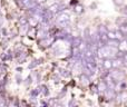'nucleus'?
<instances>
[{
	"instance_id": "1",
	"label": "nucleus",
	"mask_w": 127,
	"mask_h": 107,
	"mask_svg": "<svg viewBox=\"0 0 127 107\" xmlns=\"http://www.w3.org/2000/svg\"><path fill=\"white\" fill-rule=\"evenodd\" d=\"M118 54V48L116 47L109 46V45H103V46H99L97 49V57L98 58H113V57L117 56Z\"/></svg>"
},
{
	"instance_id": "2",
	"label": "nucleus",
	"mask_w": 127,
	"mask_h": 107,
	"mask_svg": "<svg viewBox=\"0 0 127 107\" xmlns=\"http://www.w3.org/2000/svg\"><path fill=\"white\" fill-rule=\"evenodd\" d=\"M125 77H126V75L124 72V70L119 69V68H115V69H112L109 71V79L113 83L116 84V85L122 83V81H124Z\"/></svg>"
},
{
	"instance_id": "3",
	"label": "nucleus",
	"mask_w": 127,
	"mask_h": 107,
	"mask_svg": "<svg viewBox=\"0 0 127 107\" xmlns=\"http://www.w3.org/2000/svg\"><path fill=\"white\" fill-rule=\"evenodd\" d=\"M56 24L62 28H66L70 25V16L65 11H60L56 16Z\"/></svg>"
},
{
	"instance_id": "4",
	"label": "nucleus",
	"mask_w": 127,
	"mask_h": 107,
	"mask_svg": "<svg viewBox=\"0 0 127 107\" xmlns=\"http://www.w3.org/2000/svg\"><path fill=\"white\" fill-rule=\"evenodd\" d=\"M101 66L105 70H110L114 67V61H113L112 58H104L103 61H101Z\"/></svg>"
},
{
	"instance_id": "5",
	"label": "nucleus",
	"mask_w": 127,
	"mask_h": 107,
	"mask_svg": "<svg viewBox=\"0 0 127 107\" xmlns=\"http://www.w3.org/2000/svg\"><path fill=\"white\" fill-rule=\"evenodd\" d=\"M83 42H84V38L80 37V36H76V37H74V39H72L70 45H71L74 48H79V47L83 45Z\"/></svg>"
},
{
	"instance_id": "6",
	"label": "nucleus",
	"mask_w": 127,
	"mask_h": 107,
	"mask_svg": "<svg viewBox=\"0 0 127 107\" xmlns=\"http://www.w3.org/2000/svg\"><path fill=\"white\" fill-rule=\"evenodd\" d=\"M48 9L51 11V12L58 13V12H60V11L64 10V6L63 4H60V3H54V4H51Z\"/></svg>"
},
{
	"instance_id": "7",
	"label": "nucleus",
	"mask_w": 127,
	"mask_h": 107,
	"mask_svg": "<svg viewBox=\"0 0 127 107\" xmlns=\"http://www.w3.org/2000/svg\"><path fill=\"white\" fill-rule=\"evenodd\" d=\"M116 98H117V101H118L119 103H126L127 102V92L125 89L121 90L119 94L116 95Z\"/></svg>"
},
{
	"instance_id": "8",
	"label": "nucleus",
	"mask_w": 127,
	"mask_h": 107,
	"mask_svg": "<svg viewBox=\"0 0 127 107\" xmlns=\"http://www.w3.org/2000/svg\"><path fill=\"white\" fill-rule=\"evenodd\" d=\"M118 50L122 51V53H126L127 51V39L124 38L119 41V45H118Z\"/></svg>"
},
{
	"instance_id": "9",
	"label": "nucleus",
	"mask_w": 127,
	"mask_h": 107,
	"mask_svg": "<svg viewBox=\"0 0 127 107\" xmlns=\"http://www.w3.org/2000/svg\"><path fill=\"white\" fill-rule=\"evenodd\" d=\"M89 78H90V77L88 76L87 74H85V72H84V74H81V75H80V83L83 84L84 86L88 85V84L90 83V81H89Z\"/></svg>"
},
{
	"instance_id": "10",
	"label": "nucleus",
	"mask_w": 127,
	"mask_h": 107,
	"mask_svg": "<svg viewBox=\"0 0 127 107\" xmlns=\"http://www.w3.org/2000/svg\"><path fill=\"white\" fill-rule=\"evenodd\" d=\"M60 75H62L63 77H66V78H69L70 76H71V74H70V71L69 70H67V69H60Z\"/></svg>"
},
{
	"instance_id": "11",
	"label": "nucleus",
	"mask_w": 127,
	"mask_h": 107,
	"mask_svg": "<svg viewBox=\"0 0 127 107\" xmlns=\"http://www.w3.org/2000/svg\"><path fill=\"white\" fill-rule=\"evenodd\" d=\"M1 58H2V60H9V59H11L10 51H8V53H4V54L1 56Z\"/></svg>"
},
{
	"instance_id": "12",
	"label": "nucleus",
	"mask_w": 127,
	"mask_h": 107,
	"mask_svg": "<svg viewBox=\"0 0 127 107\" xmlns=\"http://www.w3.org/2000/svg\"><path fill=\"white\" fill-rule=\"evenodd\" d=\"M39 61H40V60H38V59L33 60V61H32V64H30V65H29V68H33V67H36V66H38V65L40 64Z\"/></svg>"
},
{
	"instance_id": "13",
	"label": "nucleus",
	"mask_w": 127,
	"mask_h": 107,
	"mask_svg": "<svg viewBox=\"0 0 127 107\" xmlns=\"http://www.w3.org/2000/svg\"><path fill=\"white\" fill-rule=\"evenodd\" d=\"M122 60H123V64H124V65L127 66V51L123 54V56H122Z\"/></svg>"
},
{
	"instance_id": "14",
	"label": "nucleus",
	"mask_w": 127,
	"mask_h": 107,
	"mask_svg": "<svg viewBox=\"0 0 127 107\" xmlns=\"http://www.w3.org/2000/svg\"><path fill=\"white\" fill-rule=\"evenodd\" d=\"M122 13L127 18V6H124L123 8H122Z\"/></svg>"
},
{
	"instance_id": "15",
	"label": "nucleus",
	"mask_w": 127,
	"mask_h": 107,
	"mask_svg": "<svg viewBox=\"0 0 127 107\" xmlns=\"http://www.w3.org/2000/svg\"><path fill=\"white\" fill-rule=\"evenodd\" d=\"M83 11H84V9H83V7H81V6H78V7L76 8V12H77V13H81Z\"/></svg>"
},
{
	"instance_id": "16",
	"label": "nucleus",
	"mask_w": 127,
	"mask_h": 107,
	"mask_svg": "<svg viewBox=\"0 0 127 107\" xmlns=\"http://www.w3.org/2000/svg\"><path fill=\"white\" fill-rule=\"evenodd\" d=\"M36 1V3H38V4H42L44 2H46L47 0H35Z\"/></svg>"
},
{
	"instance_id": "17",
	"label": "nucleus",
	"mask_w": 127,
	"mask_h": 107,
	"mask_svg": "<svg viewBox=\"0 0 127 107\" xmlns=\"http://www.w3.org/2000/svg\"><path fill=\"white\" fill-rule=\"evenodd\" d=\"M125 38H126V39H127V35H125Z\"/></svg>"
}]
</instances>
